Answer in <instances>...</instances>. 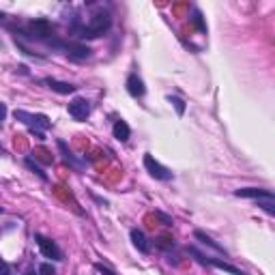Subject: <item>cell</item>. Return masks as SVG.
Here are the masks:
<instances>
[{"label": "cell", "instance_id": "6da1fadb", "mask_svg": "<svg viewBox=\"0 0 275 275\" xmlns=\"http://www.w3.org/2000/svg\"><path fill=\"white\" fill-rule=\"evenodd\" d=\"M110 26H112V17L110 15L107 13H95L86 26L80 28L78 37L80 39H97V37H101L103 32L110 30Z\"/></svg>", "mask_w": 275, "mask_h": 275}, {"label": "cell", "instance_id": "7a4b0ae2", "mask_svg": "<svg viewBox=\"0 0 275 275\" xmlns=\"http://www.w3.org/2000/svg\"><path fill=\"white\" fill-rule=\"evenodd\" d=\"M13 114H15V121L28 125L30 131H45V129L52 127V121L45 114H30L26 110H15Z\"/></svg>", "mask_w": 275, "mask_h": 275}, {"label": "cell", "instance_id": "3957f363", "mask_svg": "<svg viewBox=\"0 0 275 275\" xmlns=\"http://www.w3.org/2000/svg\"><path fill=\"white\" fill-rule=\"evenodd\" d=\"M189 254L194 256L198 262H202V265H211V267H215V269H222V271H226V273H230V275H245L241 269H236V267H232V265H228V262H224V260H219V258H205L202 256L198 249H194V247H189Z\"/></svg>", "mask_w": 275, "mask_h": 275}, {"label": "cell", "instance_id": "277c9868", "mask_svg": "<svg viewBox=\"0 0 275 275\" xmlns=\"http://www.w3.org/2000/svg\"><path fill=\"white\" fill-rule=\"evenodd\" d=\"M144 168L153 178H157V181H170L172 178V172L166 168V166H161L153 155H144Z\"/></svg>", "mask_w": 275, "mask_h": 275}, {"label": "cell", "instance_id": "5b68a950", "mask_svg": "<svg viewBox=\"0 0 275 275\" xmlns=\"http://www.w3.org/2000/svg\"><path fill=\"white\" fill-rule=\"evenodd\" d=\"M34 239H37V245H39L41 254H43L45 258H52V260H63V252H61V249H58V245L52 241V239H47V236H43V234H37Z\"/></svg>", "mask_w": 275, "mask_h": 275}, {"label": "cell", "instance_id": "8992f818", "mask_svg": "<svg viewBox=\"0 0 275 275\" xmlns=\"http://www.w3.org/2000/svg\"><path fill=\"white\" fill-rule=\"evenodd\" d=\"M28 30L32 32V37H37V39H52V34H54V26L47 20H32L28 24Z\"/></svg>", "mask_w": 275, "mask_h": 275}, {"label": "cell", "instance_id": "52a82bcc", "mask_svg": "<svg viewBox=\"0 0 275 275\" xmlns=\"http://www.w3.org/2000/svg\"><path fill=\"white\" fill-rule=\"evenodd\" d=\"M67 110H69L71 116L76 118V121H86L88 114H90V103L84 97H76L74 101L67 105Z\"/></svg>", "mask_w": 275, "mask_h": 275}, {"label": "cell", "instance_id": "ba28073f", "mask_svg": "<svg viewBox=\"0 0 275 275\" xmlns=\"http://www.w3.org/2000/svg\"><path fill=\"white\" fill-rule=\"evenodd\" d=\"M236 198H254V200H265V198H273L271 189H262V187H241L234 191Z\"/></svg>", "mask_w": 275, "mask_h": 275}, {"label": "cell", "instance_id": "9c48e42d", "mask_svg": "<svg viewBox=\"0 0 275 275\" xmlns=\"http://www.w3.org/2000/svg\"><path fill=\"white\" fill-rule=\"evenodd\" d=\"M65 54L69 58H76V61H82V58H88L90 56V47L88 45H82V43H65Z\"/></svg>", "mask_w": 275, "mask_h": 275}, {"label": "cell", "instance_id": "30bf717a", "mask_svg": "<svg viewBox=\"0 0 275 275\" xmlns=\"http://www.w3.org/2000/svg\"><path fill=\"white\" fill-rule=\"evenodd\" d=\"M127 93L131 95V97H142V95L146 93V88H144V82H142L136 74H131L129 78H127Z\"/></svg>", "mask_w": 275, "mask_h": 275}, {"label": "cell", "instance_id": "8fae6325", "mask_svg": "<svg viewBox=\"0 0 275 275\" xmlns=\"http://www.w3.org/2000/svg\"><path fill=\"white\" fill-rule=\"evenodd\" d=\"M131 243H134V247L138 249V252H142V254H146L149 249H151L146 234L142 232V230H138V228H134V230H131Z\"/></svg>", "mask_w": 275, "mask_h": 275}, {"label": "cell", "instance_id": "7c38bea8", "mask_svg": "<svg viewBox=\"0 0 275 275\" xmlns=\"http://www.w3.org/2000/svg\"><path fill=\"white\" fill-rule=\"evenodd\" d=\"M45 84L50 86L54 93H58V95H71V93H76V86L74 84H69V82H61V80H54V78H47Z\"/></svg>", "mask_w": 275, "mask_h": 275}, {"label": "cell", "instance_id": "4fadbf2b", "mask_svg": "<svg viewBox=\"0 0 275 275\" xmlns=\"http://www.w3.org/2000/svg\"><path fill=\"white\" fill-rule=\"evenodd\" d=\"M112 131H114V138L118 142H127L129 136H131V129H129V125L125 121H116L114 127H112Z\"/></svg>", "mask_w": 275, "mask_h": 275}, {"label": "cell", "instance_id": "5bb4252c", "mask_svg": "<svg viewBox=\"0 0 275 275\" xmlns=\"http://www.w3.org/2000/svg\"><path fill=\"white\" fill-rule=\"evenodd\" d=\"M194 236L198 239V241H200L202 245H209L211 249H215V252H219V254H224V256H226V249H224V247H222L219 243H215L213 239H211L209 234H205V232H202V230H196V232H194Z\"/></svg>", "mask_w": 275, "mask_h": 275}, {"label": "cell", "instance_id": "9a60e30c", "mask_svg": "<svg viewBox=\"0 0 275 275\" xmlns=\"http://www.w3.org/2000/svg\"><path fill=\"white\" fill-rule=\"evenodd\" d=\"M58 149H61V153H63V157H65V161H69L71 166H74V168H80V163H78V159L74 157V155H71V151L67 149V144L63 140H58Z\"/></svg>", "mask_w": 275, "mask_h": 275}, {"label": "cell", "instance_id": "2e32d148", "mask_svg": "<svg viewBox=\"0 0 275 275\" xmlns=\"http://www.w3.org/2000/svg\"><path fill=\"white\" fill-rule=\"evenodd\" d=\"M26 166H28V168H30V170H32L34 174H37L39 178H41V181H47V174H45V172H43V170L39 168L37 163H34V159H32V157H28V159H26Z\"/></svg>", "mask_w": 275, "mask_h": 275}, {"label": "cell", "instance_id": "e0dca14e", "mask_svg": "<svg viewBox=\"0 0 275 275\" xmlns=\"http://www.w3.org/2000/svg\"><path fill=\"white\" fill-rule=\"evenodd\" d=\"M168 101L174 105V110H176V114H178V116H183V114H185V101H183V99L172 97V95H170V97H168Z\"/></svg>", "mask_w": 275, "mask_h": 275}, {"label": "cell", "instance_id": "ac0fdd59", "mask_svg": "<svg viewBox=\"0 0 275 275\" xmlns=\"http://www.w3.org/2000/svg\"><path fill=\"white\" fill-rule=\"evenodd\" d=\"M258 207H260V209H265L269 215H275V202H273V198L258 200Z\"/></svg>", "mask_w": 275, "mask_h": 275}, {"label": "cell", "instance_id": "d6986e66", "mask_svg": "<svg viewBox=\"0 0 275 275\" xmlns=\"http://www.w3.org/2000/svg\"><path fill=\"white\" fill-rule=\"evenodd\" d=\"M191 22L196 24L200 32H207V26H205V22H202V13H200L198 9H194V17H191Z\"/></svg>", "mask_w": 275, "mask_h": 275}, {"label": "cell", "instance_id": "ffe728a7", "mask_svg": "<svg viewBox=\"0 0 275 275\" xmlns=\"http://www.w3.org/2000/svg\"><path fill=\"white\" fill-rule=\"evenodd\" d=\"M39 275H56V269L50 265V262H43L39 267Z\"/></svg>", "mask_w": 275, "mask_h": 275}, {"label": "cell", "instance_id": "44dd1931", "mask_svg": "<svg viewBox=\"0 0 275 275\" xmlns=\"http://www.w3.org/2000/svg\"><path fill=\"white\" fill-rule=\"evenodd\" d=\"M157 247H161V249H168V247H174V241L172 239H168V236H161L159 241H157Z\"/></svg>", "mask_w": 275, "mask_h": 275}, {"label": "cell", "instance_id": "7402d4cb", "mask_svg": "<svg viewBox=\"0 0 275 275\" xmlns=\"http://www.w3.org/2000/svg\"><path fill=\"white\" fill-rule=\"evenodd\" d=\"M5 118H7V103H3V101H0V127H3Z\"/></svg>", "mask_w": 275, "mask_h": 275}, {"label": "cell", "instance_id": "603a6c76", "mask_svg": "<svg viewBox=\"0 0 275 275\" xmlns=\"http://www.w3.org/2000/svg\"><path fill=\"white\" fill-rule=\"evenodd\" d=\"M95 269H97L101 275H116L112 269H107V267H103V265H95Z\"/></svg>", "mask_w": 275, "mask_h": 275}, {"label": "cell", "instance_id": "cb8c5ba5", "mask_svg": "<svg viewBox=\"0 0 275 275\" xmlns=\"http://www.w3.org/2000/svg\"><path fill=\"white\" fill-rule=\"evenodd\" d=\"M155 215H157V217L163 222V226H172V217H168V215H163V213H159V211L155 213Z\"/></svg>", "mask_w": 275, "mask_h": 275}, {"label": "cell", "instance_id": "d4e9b609", "mask_svg": "<svg viewBox=\"0 0 275 275\" xmlns=\"http://www.w3.org/2000/svg\"><path fill=\"white\" fill-rule=\"evenodd\" d=\"M0 275H11V269H9V265L3 258H0Z\"/></svg>", "mask_w": 275, "mask_h": 275}, {"label": "cell", "instance_id": "484cf974", "mask_svg": "<svg viewBox=\"0 0 275 275\" xmlns=\"http://www.w3.org/2000/svg\"><path fill=\"white\" fill-rule=\"evenodd\" d=\"M3 153H5V149H3V146H0V155H3Z\"/></svg>", "mask_w": 275, "mask_h": 275}, {"label": "cell", "instance_id": "4316f807", "mask_svg": "<svg viewBox=\"0 0 275 275\" xmlns=\"http://www.w3.org/2000/svg\"><path fill=\"white\" fill-rule=\"evenodd\" d=\"M0 20H5V13H0Z\"/></svg>", "mask_w": 275, "mask_h": 275}, {"label": "cell", "instance_id": "83f0119b", "mask_svg": "<svg viewBox=\"0 0 275 275\" xmlns=\"http://www.w3.org/2000/svg\"><path fill=\"white\" fill-rule=\"evenodd\" d=\"M26 275H34V273H26ZM37 275H39V273H37Z\"/></svg>", "mask_w": 275, "mask_h": 275}, {"label": "cell", "instance_id": "f1b7e54d", "mask_svg": "<svg viewBox=\"0 0 275 275\" xmlns=\"http://www.w3.org/2000/svg\"><path fill=\"white\" fill-rule=\"evenodd\" d=\"M0 213H3V207H0Z\"/></svg>", "mask_w": 275, "mask_h": 275}]
</instances>
